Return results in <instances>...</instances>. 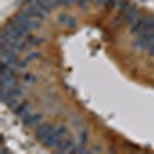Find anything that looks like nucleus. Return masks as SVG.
<instances>
[{"mask_svg": "<svg viewBox=\"0 0 154 154\" xmlns=\"http://www.w3.org/2000/svg\"><path fill=\"white\" fill-rule=\"evenodd\" d=\"M93 0H79V2H77V5H79L83 11L85 9H88V6H89V3H91Z\"/></svg>", "mask_w": 154, "mask_h": 154, "instance_id": "2eb2a0df", "label": "nucleus"}, {"mask_svg": "<svg viewBox=\"0 0 154 154\" xmlns=\"http://www.w3.org/2000/svg\"><path fill=\"white\" fill-rule=\"evenodd\" d=\"M88 142H89V133L86 130H80V133H79V143L86 146Z\"/></svg>", "mask_w": 154, "mask_h": 154, "instance_id": "9d476101", "label": "nucleus"}, {"mask_svg": "<svg viewBox=\"0 0 154 154\" xmlns=\"http://www.w3.org/2000/svg\"><path fill=\"white\" fill-rule=\"evenodd\" d=\"M68 19H69V14H60L59 16V23L60 25H66L68 23Z\"/></svg>", "mask_w": 154, "mask_h": 154, "instance_id": "dca6fc26", "label": "nucleus"}, {"mask_svg": "<svg viewBox=\"0 0 154 154\" xmlns=\"http://www.w3.org/2000/svg\"><path fill=\"white\" fill-rule=\"evenodd\" d=\"M22 80H23V83H26V85H32L35 82V75H32L29 72H25L22 75Z\"/></svg>", "mask_w": 154, "mask_h": 154, "instance_id": "9b49d317", "label": "nucleus"}, {"mask_svg": "<svg viewBox=\"0 0 154 154\" xmlns=\"http://www.w3.org/2000/svg\"><path fill=\"white\" fill-rule=\"evenodd\" d=\"M56 2H57L59 5H62V0H56Z\"/></svg>", "mask_w": 154, "mask_h": 154, "instance_id": "4be33fe9", "label": "nucleus"}, {"mask_svg": "<svg viewBox=\"0 0 154 154\" xmlns=\"http://www.w3.org/2000/svg\"><path fill=\"white\" fill-rule=\"evenodd\" d=\"M140 16H142V11H140L137 6H134V5H133L130 9H128V11L125 12V23L131 26L133 23H136V22L140 19Z\"/></svg>", "mask_w": 154, "mask_h": 154, "instance_id": "20e7f679", "label": "nucleus"}, {"mask_svg": "<svg viewBox=\"0 0 154 154\" xmlns=\"http://www.w3.org/2000/svg\"><path fill=\"white\" fill-rule=\"evenodd\" d=\"M28 66H29V60H28V59H19L17 65H16V68L20 69V71H25Z\"/></svg>", "mask_w": 154, "mask_h": 154, "instance_id": "f8f14e48", "label": "nucleus"}, {"mask_svg": "<svg viewBox=\"0 0 154 154\" xmlns=\"http://www.w3.org/2000/svg\"><path fill=\"white\" fill-rule=\"evenodd\" d=\"M26 42L29 43V46H40V45L45 42V37H40V35H34V34H29V37L26 38Z\"/></svg>", "mask_w": 154, "mask_h": 154, "instance_id": "6e6552de", "label": "nucleus"}, {"mask_svg": "<svg viewBox=\"0 0 154 154\" xmlns=\"http://www.w3.org/2000/svg\"><path fill=\"white\" fill-rule=\"evenodd\" d=\"M66 26H68L69 29H74V28H77V19H75L74 16H69V19H68V23H66Z\"/></svg>", "mask_w": 154, "mask_h": 154, "instance_id": "ddd939ff", "label": "nucleus"}, {"mask_svg": "<svg viewBox=\"0 0 154 154\" xmlns=\"http://www.w3.org/2000/svg\"><path fill=\"white\" fill-rule=\"evenodd\" d=\"M131 6H133V3H131V2H128V0H117V6H116V9H117L120 14L125 16V12L130 9Z\"/></svg>", "mask_w": 154, "mask_h": 154, "instance_id": "0eeeda50", "label": "nucleus"}, {"mask_svg": "<svg viewBox=\"0 0 154 154\" xmlns=\"http://www.w3.org/2000/svg\"><path fill=\"white\" fill-rule=\"evenodd\" d=\"M56 133L59 134V137L62 140H65V139L69 137V130H68L65 125H56Z\"/></svg>", "mask_w": 154, "mask_h": 154, "instance_id": "1a4fd4ad", "label": "nucleus"}, {"mask_svg": "<svg viewBox=\"0 0 154 154\" xmlns=\"http://www.w3.org/2000/svg\"><path fill=\"white\" fill-rule=\"evenodd\" d=\"M100 151H102V148H100V146H94V148L89 149V152H100Z\"/></svg>", "mask_w": 154, "mask_h": 154, "instance_id": "412c9836", "label": "nucleus"}, {"mask_svg": "<svg viewBox=\"0 0 154 154\" xmlns=\"http://www.w3.org/2000/svg\"><path fill=\"white\" fill-rule=\"evenodd\" d=\"M72 125L75 126V130H82V128H83V120H80V119H74V120H72Z\"/></svg>", "mask_w": 154, "mask_h": 154, "instance_id": "a211bd4d", "label": "nucleus"}, {"mask_svg": "<svg viewBox=\"0 0 154 154\" xmlns=\"http://www.w3.org/2000/svg\"><path fill=\"white\" fill-rule=\"evenodd\" d=\"M12 19H14L19 25H22V26H25L26 29H29V31L40 29V26H42V22H40V19L29 17V16H26V14H23V12H19V14H16Z\"/></svg>", "mask_w": 154, "mask_h": 154, "instance_id": "f257e3e1", "label": "nucleus"}, {"mask_svg": "<svg viewBox=\"0 0 154 154\" xmlns=\"http://www.w3.org/2000/svg\"><path fill=\"white\" fill-rule=\"evenodd\" d=\"M93 2H94V5H96V6H105L106 0H93Z\"/></svg>", "mask_w": 154, "mask_h": 154, "instance_id": "aec40b11", "label": "nucleus"}, {"mask_svg": "<svg viewBox=\"0 0 154 154\" xmlns=\"http://www.w3.org/2000/svg\"><path fill=\"white\" fill-rule=\"evenodd\" d=\"M116 6H117V0H106V3H105V9L111 11V9H116Z\"/></svg>", "mask_w": 154, "mask_h": 154, "instance_id": "4468645a", "label": "nucleus"}, {"mask_svg": "<svg viewBox=\"0 0 154 154\" xmlns=\"http://www.w3.org/2000/svg\"><path fill=\"white\" fill-rule=\"evenodd\" d=\"M38 57H42V54L40 53H37V51H32V53H29V56L26 57L29 62H32V60H35V59H38Z\"/></svg>", "mask_w": 154, "mask_h": 154, "instance_id": "f3484780", "label": "nucleus"}, {"mask_svg": "<svg viewBox=\"0 0 154 154\" xmlns=\"http://www.w3.org/2000/svg\"><path fill=\"white\" fill-rule=\"evenodd\" d=\"M42 120H43V116L40 112H31L28 117L23 119V123L26 125V126H29V128H37L38 125L43 123Z\"/></svg>", "mask_w": 154, "mask_h": 154, "instance_id": "39448f33", "label": "nucleus"}, {"mask_svg": "<svg viewBox=\"0 0 154 154\" xmlns=\"http://www.w3.org/2000/svg\"><path fill=\"white\" fill-rule=\"evenodd\" d=\"M20 12H23V14H26L29 17H34V19H40V20H43L48 16V11L42 8L40 5H23Z\"/></svg>", "mask_w": 154, "mask_h": 154, "instance_id": "f03ea898", "label": "nucleus"}, {"mask_svg": "<svg viewBox=\"0 0 154 154\" xmlns=\"http://www.w3.org/2000/svg\"><path fill=\"white\" fill-rule=\"evenodd\" d=\"M79 0H62V5H65V6H69V5H74L77 3Z\"/></svg>", "mask_w": 154, "mask_h": 154, "instance_id": "6ab92c4d", "label": "nucleus"}, {"mask_svg": "<svg viewBox=\"0 0 154 154\" xmlns=\"http://www.w3.org/2000/svg\"><path fill=\"white\" fill-rule=\"evenodd\" d=\"M56 130V125H51V123H42V125H38L35 128V137L40 140V142H43V140L49 136V134H53Z\"/></svg>", "mask_w": 154, "mask_h": 154, "instance_id": "7ed1b4c3", "label": "nucleus"}, {"mask_svg": "<svg viewBox=\"0 0 154 154\" xmlns=\"http://www.w3.org/2000/svg\"><path fill=\"white\" fill-rule=\"evenodd\" d=\"M16 114L19 116V117L23 120L25 117H28V116L31 114V105L28 103V102H22L20 106L16 109Z\"/></svg>", "mask_w": 154, "mask_h": 154, "instance_id": "423d86ee", "label": "nucleus"}]
</instances>
